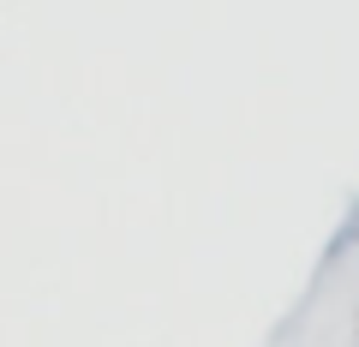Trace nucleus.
Segmentation results:
<instances>
[{
    "instance_id": "1",
    "label": "nucleus",
    "mask_w": 359,
    "mask_h": 347,
    "mask_svg": "<svg viewBox=\"0 0 359 347\" xmlns=\"http://www.w3.org/2000/svg\"><path fill=\"white\" fill-rule=\"evenodd\" d=\"M347 222H353V252H359V210H347Z\"/></svg>"
}]
</instances>
